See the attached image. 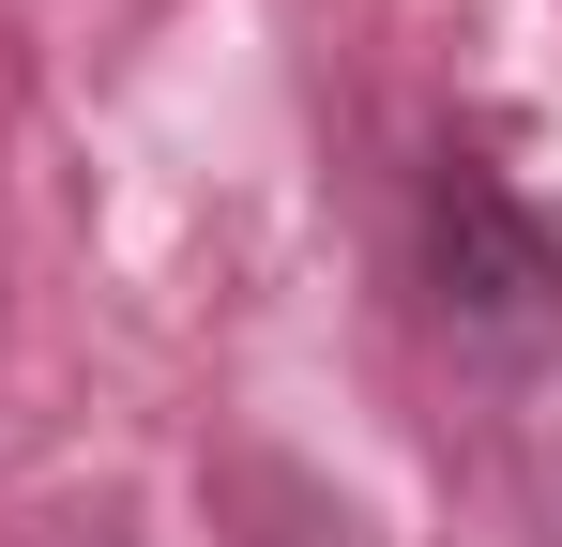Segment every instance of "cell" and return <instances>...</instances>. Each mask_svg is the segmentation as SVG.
I'll return each instance as SVG.
<instances>
[{"instance_id": "cell-1", "label": "cell", "mask_w": 562, "mask_h": 547, "mask_svg": "<svg viewBox=\"0 0 562 547\" xmlns=\"http://www.w3.org/2000/svg\"><path fill=\"white\" fill-rule=\"evenodd\" d=\"M426 304H441V335L471 365H548L562 350V228L486 153L426 168Z\"/></svg>"}]
</instances>
